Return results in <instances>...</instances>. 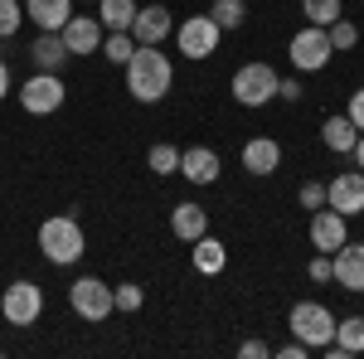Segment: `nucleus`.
Masks as SVG:
<instances>
[{"label":"nucleus","mask_w":364,"mask_h":359,"mask_svg":"<svg viewBox=\"0 0 364 359\" xmlns=\"http://www.w3.org/2000/svg\"><path fill=\"white\" fill-rule=\"evenodd\" d=\"M326 204L340 209L345 219L364 214V170H340L336 180H326Z\"/></svg>","instance_id":"9b49d317"},{"label":"nucleus","mask_w":364,"mask_h":359,"mask_svg":"<svg viewBox=\"0 0 364 359\" xmlns=\"http://www.w3.org/2000/svg\"><path fill=\"white\" fill-rule=\"evenodd\" d=\"M97 54L107 58V63H117V68H127V58L136 54V39L127 34V29H112V34H102V49Z\"/></svg>","instance_id":"b1692460"},{"label":"nucleus","mask_w":364,"mask_h":359,"mask_svg":"<svg viewBox=\"0 0 364 359\" xmlns=\"http://www.w3.org/2000/svg\"><path fill=\"white\" fill-rule=\"evenodd\" d=\"M146 166L156 170V180H166V175H180V146H170V141H156V146L146 151Z\"/></svg>","instance_id":"393cba45"},{"label":"nucleus","mask_w":364,"mask_h":359,"mask_svg":"<svg viewBox=\"0 0 364 359\" xmlns=\"http://www.w3.org/2000/svg\"><path fill=\"white\" fill-rule=\"evenodd\" d=\"M238 355H243V359H267V355H272V345H262V340H243Z\"/></svg>","instance_id":"f704fd0d"},{"label":"nucleus","mask_w":364,"mask_h":359,"mask_svg":"<svg viewBox=\"0 0 364 359\" xmlns=\"http://www.w3.org/2000/svg\"><path fill=\"white\" fill-rule=\"evenodd\" d=\"M360 219H364V214H360Z\"/></svg>","instance_id":"ea45409f"},{"label":"nucleus","mask_w":364,"mask_h":359,"mask_svg":"<svg viewBox=\"0 0 364 359\" xmlns=\"http://www.w3.org/2000/svg\"><path fill=\"white\" fill-rule=\"evenodd\" d=\"M78 5H83V0H78ZM92 5H97V0H92Z\"/></svg>","instance_id":"58836bf2"},{"label":"nucleus","mask_w":364,"mask_h":359,"mask_svg":"<svg viewBox=\"0 0 364 359\" xmlns=\"http://www.w3.org/2000/svg\"><path fill=\"white\" fill-rule=\"evenodd\" d=\"M296 199H301V209H321V204H326V180H306V185L296 190Z\"/></svg>","instance_id":"2f4dec72"},{"label":"nucleus","mask_w":364,"mask_h":359,"mask_svg":"<svg viewBox=\"0 0 364 359\" xmlns=\"http://www.w3.org/2000/svg\"><path fill=\"white\" fill-rule=\"evenodd\" d=\"M219 151H209V146H190V151H180V175L190 180V185H214L219 180Z\"/></svg>","instance_id":"2eb2a0df"},{"label":"nucleus","mask_w":364,"mask_h":359,"mask_svg":"<svg viewBox=\"0 0 364 359\" xmlns=\"http://www.w3.org/2000/svg\"><path fill=\"white\" fill-rule=\"evenodd\" d=\"M97 20H102L107 34H112V29H132V20H136V0H97Z\"/></svg>","instance_id":"5701e85b"},{"label":"nucleus","mask_w":364,"mask_h":359,"mask_svg":"<svg viewBox=\"0 0 364 359\" xmlns=\"http://www.w3.org/2000/svg\"><path fill=\"white\" fill-rule=\"evenodd\" d=\"M350 243V223L340 209L331 204H321V209H311V252H336Z\"/></svg>","instance_id":"9d476101"},{"label":"nucleus","mask_w":364,"mask_h":359,"mask_svg":"<svg viewBox=\"0 0 364 359\" xmlns=\"http://www.w3.org/2000/svg\"><path fill=\"white\" fill-rule=\"evenodd\" d=\"M175 87V63L161 54V44H136V54L127 58V92L136 102H166V92Z\"/></svg>","instance_id":"f257e3e1"},{"label":"nucleus","mask_w":364,"mask_h":359,"mask_svg":"<svg viewBox=\"0 0 364 359\" xmlns=\"http://www.w3.org/2000/svg\"><path fill=\"white\" fill-rule=\"evenodd\" d=\"M5 92H10V63L0 58V97H5Z\"/></svg>","instance_id":"e433bc0d"},{"label":"nucleus","mask_w":364,"mask_h":359,"mask_svg":"<svg viewBox=\"0 0 364 359\" xmlns=\"http://www.w3.org/2000/svg\"><path fill=\"white\" fill-rule=\"evenodd\" d=\"M39 252H44L54 267H73V262L87 252L78 214H49V219L39 223Z\"/></svg>","instance_id":"f03ea898"},{"label":"nucleus","mask_w":364,"mask_h":359,"mask_svg":"<svg viewBox=\"0 0 364 359\" xmlns=\"http://www.w3.org/2000/svg\"><path fill=\"white\" fill-rule=\"evenodd\" d=\"M136 44H166L170 34H175V15H170L166 5H136V20L127 29Z\"/></svg>","instance_id":"f8f14e48"},{"label":"nucleus","mask_w":364,"mask_h":359,"mask_svg":"<svg viewBox=\"0 0 364 359\" xmlns=\"http://www.w3.org/2000/svg\"><path fill=\"white\" fill-rule=\"evenodd\" d=\"M102 20L97 15H68V25L58 29V39L68 44V54H97L102 49Z\"/></svg>","instance_id":"ddd939ff"},{"label":"nucleus","mask_w":364,"mask_h":359,"mask_svg":"<svg viewBox=\"0 0 364 359\" xmlns=\"http://www.w3.org/2000/svg\"><path fill=\"white\" fill-rule=\"evenodd\" d=\"M170 233L180 238V243H195L209 233V209H199L195 199H185V204H175L170 209Z\"/></svg>","instance_id":"a211bd4d"},{"label":"nucleus","mask_w":364,"mask_h":359,"mask_svg":"<svg viewBox=\"0 0 364 359\" xmlns=\"http://www.w3.org/2000/svg\"><path fill=\"white\" fill-rule=\"evenodd\" d=\"M68 102V87H63V73H29L25 83H20V107L29 117H54L58 107Z\"/></svg>","instance_id":"423d86ee"},{"label":"nucleus","mask_w":364,"mask_h":359,"mask_svg":"<svg viewBox=\"0 0 364 359\" xmlns=\"http://www.w3.org/2000/svg\"><path fill=\"white\" fill-rule=\"evenodd\" d=\"M0 316H5V326H39V316H44V286L39 282H29V277H20V282H10L5 291H0Z\"/></svg>","instance_id":"39448f33"},{"label":"nucleus","mask_w":364,"mask_h":359,"mask_svg":"<svg viewBox=\"0 0 364 359\" xmlns=\"http://www.w3.org/2000/svg\"><path fill=\"white\" fill-rule=\"evenodd\" d=\"M68 306H73L83 321H107L117 311V296H112V286H107L102 277H78V282L68 286Z\"/></svg>","instance_id":"1a4fd4ad"},{"label":"nucleus","mask_w":364,"mask_h":359,"mask_svg":"<svg viewBox=\"0 0 364 359\" xmlns=\"http://www.w3.org/2000/svg\"><path fill=\"white\" fill-rule=\"evenodd\" d=\"M331 262H336V286L340 291H360L364 296V243H345V248L331 252Z\"/></svg>","instance_id":"4468645a"},{"label":"nucleus","mask_w":364,"mask_h":359,"mask_svg":"<svg viewBox=\"0 0 364 359\" xmlns=\"http://www.w3.org/2000/svg\"><path fill=\"white\" fill-rule=\"evenodd\" d=\"M306 277H311V282H336V262H331V252H311Z\"/></svg>","instance_id":"7c9ffc66"},{"label":"nucleus","mask_w":364,"mask_h":359,"mask_svg":"<svg viewBox=\"0 0 364 359\" xmlns=\"http://www.w3.org/2000/svg\"><path fill=\"white\" fill-rule=\"evenodd\" d=\"M321 355H326V359L364 355V316H345V321H336V340H331Z\"/></svg>","instance_id":"6ab92c4d"},{"label":"nucleus","mask_w":364,"mask_h":359,"mask_svg":"<svg viewBox=\"0 0 364 359\" xmlns=\"http://www.w3.org/2000/svg\"><path fill=\"white\" fill-rule=\"evenodd\" d=\"M345 117H350V122L364 132V87H355V92H350V112H345Z\"/></svg>","instance_id":"473e14b6"},{"label":"nucleus","mask_w":364,"mask_h":359,"mask_svg":"<svg viewBox=\"0 0 364 359\" xmlns=\"http://www.w3.org/2000/svg\"><path fill=\"white\" fill-rule=\"evenodd\" d=\"M287 54H291V68H296V73H321V68L336 58V49H331V34L321 25H306V29L291 34Z\"/></svg>","instance_id":"6e6552de"},{"label":"nucleus","mask_w":364,"mask_h":359,"mask_svg":"<svg viewBox=\"0 0 364 359\" xmlns=\"http://www.w3.org/2000/svg\"><path fill=\"white\" fill-rule=\"evenodd\" d=\"M355 170H364V132H360V141H355Z\"/></svg>","instance_id":"4c0bfd02"},{"label":"nucleus","mask_w":364,"mask_h":359,"mask_svg":"<svg viewBox=\"0 0 364 359\" xmlns=\"http://www.w3.org/2000/svg\"><path fill=\"white\" fill-rule=\"evenodd\" d=\"M219 39H224V29L209 20V10L204 15H190V20H180L175 25V44H180V54L199 63V58H214L219 54Z\"/></svg>","instance_id":"0eeeda50"},{"label":"nucleus","mask_w":364,"mask_h":359,"mask_svg":"<svg viewBox=\"0 0 364 359\" xmlns=\"http://www.w3.org/2000/svg\"><path fill=\"white\" fill-rule=\"evenodd\" d=\"M282 166V141L277 136H248L243 141V170L248 175H272V170Z\"/></svg>","instance_id":"dca6fc26"},{"label":"nucleus","mask_w":364,"mask_h":359,"mask_svg":"<svg viewBox=\"0 0 364 359\" xmlns=\"http://www.w3.org/2000/svg\"><path fill=\"white\" fill-rule=\"evenodd\" d=\"M272 355H277V359H306L311 350L301 345V340H291V345H282V350H272Z\"/></svg>","instance_id":"c9c22d12"},{"label":"nucleus","mask_w":364,"mask_h":359,"mask_svg":"<svg viewBox=\"0 0 364 359\" xmlns=\"http://www.w3.org/2000/svg\"><path fill=\"white\" fill-rule=\"evenodd\" d=\"M277 68L272 63H262V58H252V63H243L238 73H233V102L238 107H248V112H257V107H267L272 97H277Z\"/></svg>","instance_id":"20e7f679"},{"label":"nucleus","mask_w":364,"mask_h":359,"mask_svg":"<svg viewBox=\"0 0 364 359\" xmlns=\"http://www.w3.org/2000/svg\"><path fill=\"white\" fill-rule=\"evenodd\" d=\"M287 331H291V340H301L311 355H321L336 340V316H331V306H321V301H296L287 311Z\"/></svg>","instance_id":"7ed1b4c3"},{"label":"nucleus","mask_w":364,"mask_h":359,"mask_svg":"<svg viewBox=\"0 0 364 359\" xmlns=\"http://www.w3.org/2000/svg\"><path fill=\"white\" fill-rule=\"evenodd\" d=\"M68 44L58 39V34H34V44H29V63L39 68V73H63V63H68Z\"/></svg>","instance_id":"aec40b11"},{"label":"nucleus","mask_w":364,"mask_h":359,"mask_svg":"<svg viewBox=\"0 0 364 359\" xmlns=\"http://www.w3.org/2000/svg\"><path fill=\"white\" fill-rule=\"evenodd\" d=\"M73 15V0H25V20L39 34H58Z\"/></svg>","instance_id":"f3484780"},{"label":"nucleus","mask_w":364,"mask_h":359,"mask_svg":"<svg viewBox=\"0 0 364 359\" xmlns=\"http://www.w3.org/2000/svg\"><path fill=\"white\" fill-rule=\"evenodd\" d=\"M321 141H326V151L350 156V151H355V141H360V127H355L345 112H336V117H326V122H321Z\"/></svg>","instance_id":"4be33fe9"},{"label":"nucleus","mask_w":364,"mask_h":359,"mask_svg":"<svg viewBox=\"0 0 364 359\" xmlns=\"http://www.w3.org/2000/svg\"><path fill=\"white\" fill-rule=\"evenodd\" d=\"M277 97H282V102H301V78H282Z\"/></svg>","instance_id":"72a5a7b5"},{"label":"nucleus","mask_w":364,"mask_h":359,"mask_svg":"<svg viewBox=\"0 0 364 359\" xmlns=\"http://www.w3.org/2000/svg\"><path fill=\"white\" fill-rule=\"evenodd\" d=\"M301 10H306V25H336L340 15H345V5L340 0H301Z\"/></svg>","instance_id":"bb28decb"},{"label":"nucleus","mask_w":364,"mask_h":359,"mask_svg":"<svg viewBox=\"0 0 364 359\" xmlns=\"http://www.w3.org/2000/svg\"><path fill=\"white\" fill-rule=\"evenodd\" d=\"M112 296H117V311H122V316H136L141 306H146L141 282H122V286H112Z\"/></svg>","instance_id":"c756f323"},{"label":"nucleus","mask_w":364,"mask_h":359,"mask_svg":"<svg viewBox=\"0 0 364 359\" xmlns=\"http://www.w3.org/2000/svg\"><path fill=\"white\" fill-rule=\"evenodd\" d=\"M326 34H331V49H336V54H345V49L360 44V25H355L350 15H340L336 25H326Z\"/></svg>","instance_id":"cd10ccee"},{"label":"nucleus","mask_w":364,"mask_h":359,"mask_svg":"<svg viewBox=\"0 0 364 359\" xmlns=\"http://www.w3.org/2000/svg\"><path fill=\"white\" fill-rule=\"evenodd\" d=\"M190 262H195L199 277H219L228 267V248L214 238V233H204V238H195V243H190Z\"/></svg>","instance_id":"412c9836"},{"label":"nucleus","mask_w":364,"mask_h":359,"mask_svg":"<svg viewBox=\"0 0 364 359\" xmlns=\"http://www.w3.org/2000/svg\"><path fill=\"white\" fill-rule=\"evenodd\" d=\"M209 20L219 29H243V20H248V0H214L209 5Z\"/></svg>","instance_id":"a878e982"},{"label":"nucleus","mask_w":364,"mask_h":359,"mask_svg":"<svg viewBox=\"0 0 364 359\" xmlns=\"http://www.w3.org/2000/svg\"><path fill=\"white\" fill-rule=\"evenodd\" d=\"M25 25V0H0V39H15Z\"/></svg>","instance_id":"c85d7f7f"}]
</instances>
